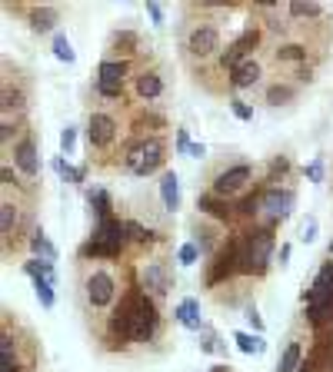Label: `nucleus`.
I'll return each mask as SVG.
<instances>
[{
    "label": "nucleus",
    "mask_w": 333,
    "mask_h": 372,
    "mask_svg": "<svg viewBox=\"0 0 333 372\" xmlns=\"http://www.w3.org/2000/svg\"><path fill=\"white\" fill-rule=\"evenodd\" d=\"M127 246V223L121 220H100L93 229V239L80 250V256H121V250Z\"/></svg>",
    "instance_id": "1"
},
{
    "label": "nucleus",
    "mask_w": 333,
    "mask_h": 372,
    "mask_svg": "<svg viewBox=\"0 0 333 372\" xmlns=\"http://www.w3.org/2000/svg\"><path fill=\"white\" fill-rule=\"evenodd\" d=\"M307 313L313 323H323L333 316V263H323V269L317 273V280L307 293Z\"/></svg>",
    "instance_id": "2"
},
{
    "label": "nucleus",
    "mask_w": 333,
    "mask_h": 372,
    "mask_svg": "<svg viewBox=\"0 0 333 372\" xmlns=\"http://www.w3.org/2000/svg\"><path fill=\"white\" fill-rule=\"evenodd\" d=\"M273 236L270 229H257L240 243V273H263L270 263Z\"/></svg>",
    "instance_id": "3"
},
{
    "label": "nucleus",
    "mask_w": 333,
    "mask_h": 372,
    "mask_svg": "<svg viewBox=\"0 0 333 372\" xmlns=\"http://www.w3.org/2000/svg\"><path fill=\"white\" fill-rule=\"evenodd\" d=\"M160 326V316H157V306H153L147 296H137L134 306V329H130V339L137 343H150L153 332Z\"/></svg>",
    "instance_id": "4"
},
{
    "label": "nucleus",
    "mask_w": 333,
    "mask_h": 372,
    "mask_svg": "<svg viewBox=\"0 0 333 372\" xmlns=\"http://www.w3.org/2000/svg\"><path fill=\"white\" fill-rule=\"evenodd\" d=\"M114 296H117L114 276L107 269H93L91 276H87V302H91L93 309H104V306L114 302Z\"/></svg>",
    "instance_id": "5"
},
{
    "label": "nucleus",
    "mask_w": 333,
    "mask_h": 372,
    "mask_svg": "<svg viewBox=\"0 0 333 372\" xmlns=\"http://www.w3.org/2000/svg\"><path fill=\"white\" fill-rule=\"evenodd\" d=\"M293 203H297V196H293V190H280V186H267L263 193H260V209L270 216L273 223L277 220H287L290 209H293Z\"/></svg>",
    "instance_id": "6"
},
{
    "label": "nucleus",
    "mask_w": 333,
    "mask_h": 372,
    "mask_svg": "<svg viewBox=\"0 0 333 372\" xmlns=\"http://www.w3.org/2000/svg\"><path fill=\"white\" fill-rule=\"evenodd\" d=\"M27 276L33 280V289H37V299H40V306L50 309L54 306V263H40V259H33L27 263Z\"/></svg>",
    "instance_id": "7"
},
{
    "label": "nucleus",
    "mask_w": 333,
    "mask_h": 372,
    "mask_svg": "<svg viewBox=\"0 0 333 372\" xmlns=\"http://www.w3.org/2000/svg\"><path fill=\"white\" fill-rule=\"evenodd\" d=\"M187 50H190V57H213L217 50H220V33L207 24H197V27L187 33Z\"/></svg>",
    "instance_id": "8"
},
{
    "label": "nucleus",
    "mask_w": 333,
    "mask_h": 372,
    "mask_svg": "<svg viewBox=\"0 0 333 372\" xmlns=\"http://www.w3.org/2000/svg\"><path fill=\"white\" fill-rule=\"evenodd\" d=\"M123 76H127V63L123 60H104L100 70H97V90L104 97H121Z\"/></svg>",
    "instance_id": "9"
},
{
    "label": "nucleus",
    "mask_w": 333,
    "mask_h": 372,
    "mask_svg": "<svg viewBox=\"0 0 333 372\" xmlns=\"http://www.w3.org/2000/svg\"><path fill=\"white\" fill-rule=\"evenodd\" d=\"M87 140H91L93 149H107L114 140H117V123L107 113H91V123H87Z\"/></svg>",
    "instance_id": "10"
},
{
    "label": "nucleus",
    "mask_w": 333,
    "mask_h": 372,
    "mask_svg": "<svg viewBox=\"0 0 333 372\" xmlns=\"http://www.w3.org/2000/svg\"><path fill=\"white\" fill-rule=\"evenodd\" d=\"M233 273H240V243H230L227 250L217 256L213 269L207 273V283L217 286V283H224V280H230Z\"/></svg>",
    "instance_id": "11"
},
{
    "label": "nucleus",
    "mask_w": 333,
    "mask_h": 372,
    "mask_svg": "<svg viewBox=\"0 0 333 372\" xmlns=\"http://www.w3.org/2000/svg\"><path fill=\"white\" fill-rule=\"evenodd\" d=\"M250 166L247 163H237V166H230V170H224L220 177L213 179V196H230V193H237V190H243L247 183H250Z\"/></svg>",
    "instance_id": "12"
},
{
    "label": "nucleus",
    "mask_w": 333,
    "mask_h": 372,
    "mask_svg": "<svg viewBox=\"0 0 333 372\" xmlns=\"http://www.w3.org/2000/svg\"><path fill=\"white\" fill-rule=\"evenodd\" d=\"M160 163H164V147H160V140H144V149H140V160H137L134 173L137 177H147V173H153Z\"/></svg>",
    "instance_id": "13"
},
{
    "label": "nucleus",
    "mask_w": 333,
    "mask_h": 372,
    "mask_svg": "<svg viewBox=\"0 0 333 372\" xmlns=\"http://www.w3.org/2000/svg\"><path fill=\"white\" fill-rule=\"evenodd\" d=\"M260 76H263V67H260L254 57H247L237 70H230V87H233V90H247V87H254Z\"/></svg>",
    "instance_id": "14"
},
{
    "label": "nucleus",
    "mask_w": 333,
    "mask_h": 372,
    "mask_svg": "<svg viewBox=\"0 0 333 372\" xmlns=\"http://www.w3.org/2000/svg\"><path fill=\"white\" fill-rule=\"evenodd\" d=\"M14 163L20 166V173H24V177H37V173H40V160H37V147H33V140L17 143L14 147Z\"/></svg>",
    "instance_id": "15"
},
{
    "label": "nucleus",
    "mask_w": 333,
    "mask_h": 372,
    "mask_svg": "<svg viewBox=\"0 0 333 372\" xmlns=\"http://www.w3.org/2000/svg\"><path fill=\"white\" fill-rule=\"evenodd\" d=\"M160 200H164V209H180V179L177 173H164L160 177Z\"/></svg>",
    "instance_id": "16"
},
{
    "label": "nucleus",
    "mask_w": 333,
    "mask_h": 372,
    "mask_svg": "<svg viewBox=\"0 0 333 372\" xmlns=\"http://www.w3.org/2000/svg\"><path fill=\"white\" fill-rule=\"evenodd\" d=\"M177 323H180V326H187V329H194V332H197L200 326H203V319H200V302L197 299H180V302H177Z\"/></svg>",
    "instance_id": "17"
},
{
    "label": "nucleus",
    "mask_w": 333,
    "mask_h": 372,
    "mask_svg": "<svg viewBox=\"0 0 333 372\" xmlns=\"http://www.w3.org/2000/svg\"><path fill=\"white\" fill-rule=\"evenodd\" d=\"M164 93V80L157 70H144V74L137 76V97H144V100H153V97H160Z\"/></svg>",
    "instance_id": "18"
},
{
    "label": "nucleus",
    "mask_w": 333,
    "mask_h": 372,
    "mask_svg": "<svg viewBox=\"0 0 333 372\" xmlns=\"http://www.w3.org/2000/svg\"><path fill=\"white\" fill-rule=\"evenodd\" d=\"M144 283H147V289H150V293H157V296H164L166 289H170L166 269L160 266V263H150V266L144 269Z\"/></svg>",
    "instance_id": "19"
},
{
    "label": "nucleus",
    "mask_w": 333,
    "mask_h": 372,
    "mask_svg": "<svg viewBox=\"0 0 333 372\" xmlns=\"http://www.w3.org/2000/svg\"><path fill=\"white\" fill-rule=\"evenodd\" d=\"M197 209H200V213H207V216H213V220H230V207L220 200V196H213V193L200 196Z\"/></svg>",
    "instance_id": "20"
},
{
    "label": "nucleus",
    "mask_w": 333,
    "mask_h": 372,
    "mask_svg": "<svg viewBox=\"0 0 333 372\" xmlns=\"http://www.w3.org/2000/svg\"><path fill=\"white\" fill-rule=\"evenodd\" d=\"M300 359H303L300 343H287L284 356H280V362H277V372H297V369H303Z\"/></svg>",
    "instance_id": "21"
},
{
    "label": "nucleus",
    "mask_w": 333,
    "mask_h": 372,
    "mask_svg": "<svg viewBox=\"0 0 333 372\" xmlns=\"http://www.w3.org/2000/svg\"><path fill=\"white\" fill-rule=\"evenodd\" d=\"M31 250L40 256L44 263H54V259H57V246H54V243H50V239H47L40 229H37V233L31 236Z\"/></svg>",
    "instance_id": "22"
},
{
    "label": "nucleus",
    "mask_w": 333,
    "mask_h": 372,
    "mask_svg": "<svg viewBox=\"0 0 333 372\" xmlns=\"http://www.w3.org/2000/svg\"><path fill=\"white\" fill-rule=\"evenodd\" d=\"M54 24H57V10H54V7H37L31 14V27L37 30V33H47Z\"/></svg>",
    "instance_id": "23"
},
{
    "label": "nucleus",
    "mask_w": 333,
    "mask_h": 372,
    "mask_svg": "<svg viewBox=\"0 0 333 372\" xmlns=\"http://www.w3.org/2000/svg\"><path fill=\"white\" fill-rule=\"evenodd\" d=\"M233 343L240 346V353L254 356V353H263V336H250V332H233Z\"/></svg>",
    "instance_id": "24"
},
{
    "label": "nucleus",
    "mask_w": 333,
    "mask_h": 372,
    "mask_svg": "<svg viewBox=\"0 0 333 372\" xmlns=\"http://www.w3.org/2000/svg\"><path fill=\"white\" fill-rule=\"evenodd\" d=\"M54 170H57L67 183H84V177H87V170H84V166H77V170H74V166L67 163L63 156H57V160H54Z\"/></svg>",
    "instance_id": "25"
},
{
    "label": "nucleus",
    "mask_w": 333,
    "mask_h": 372,
    "mask_svg": "<svg viewBox=\"0 0 333 372\" xmlns=\"http://www.w3.org/2000/svg\"><path fill=\"white\" fill-rule=\"evenodd\" d=\"M293 93H297V90L287 87V83H273V87L267 90V104H270V106L290 104V100H293Z\"/></svg>",
    "instance_id": "26"
},
{
    "label": "nucleus",
    "mask_w": 333,
    "mask_h": 372,
    "mask_svg": "<svg viewBox=\"0 0 333 372\" xmlns=\"http://www.w3.org/2000/svg\"><path fill=\"white\" fill-rule=\"evenodd\" d=\"M14 226H17V207L14 203H3V207H0V233H3V236H10V233H14Z\"/></svg>",
    "instance_id": "27"
},
{
    "label": "nucleus",
    "mask_w": 333,
    "mask_h": 372,
    "mask_svg": "<svg viewBox=\"0 0 333 372\" xmlns=\"http://www.w3.org/2000/svg\"><path fill=\"white\" fill-rule=\"evenodd\" d=\"M277 60H290V63L307 60V47H303V44H284V47H277Z\"/></svg>",
    "instance_id": "28"
},
{
    "label": "nucleus",
    "mask_w": 333,
    "mask_h": 372,
    "mask_svg": "<svg viewBox=\"0 0 333 372\" xmlns=\"http://www.w3.org/2000/svg\"><path fill=\"white\" fill-rule=\"evenodd\" d=\"M54 57L63 60V63H74V47H70V40H67L63 33L54 37Z\"/></svg>",
    "instance_id": "29"
},
{
    "label": "nucleus",
    "mask_w": 333,
    "mask_h": 372,
    "mask_svg": "<svg viewBox=\"0 0 333 372\" xmlns=\"http://www.w3.org/2000/svg\"><path fill=\"white\" fill-rule=\"evenodd\" d=\"M114 47H121L123 54H134L137 33H130V30H121V33H114Z\"/></svg>",
    "instance_id": "30"
},
{
    "label": "nucleus",
    "mask_w": 333,
    "mask_h": 372,
    "mask_svg": "<svg viewBox=\"0 0 333 372\" xmlns=\"http://www.w3.org/2000/svg\"><path fill=\"white\" fill-rule=\"evenodd\" d=\"M91 203H97V216H100V220H110V196H107L104 190L91 193Z\"/></svg>",
    "instance_id": "31"
},
{
    "label": "nucleus",
    "mask_w": 333,
    "mask_h": 372,
    "mask_svg": "<svg viewBox=\"0 0 333 372\" xmlns=\"http://www.w3.org/2000/svg\"><path fill=\"white\" fill-rule=\"evenodd\" d=\"M197 256H200L197 243H183L180 253H177V259H180V266H194V263H197Z\"/></svg>",
    "instance_id": "32"
},
{
    "label": "nucleus",
    "mask_w": 333,
    "mask_h": 372,
    "mask_svg": "<svg viewBox=\"0 0 333 372\" xmlns=\"http://www.w3.org/2000/svg\"><path fill=\"white\" fill-rule=\"evenodd\" d=\"M127 239H134V243H147V239H150V233L137 223V220H127Z\"/></svg>",
    "instance_id": "33"
},
{
    "label": "nucleus",
    "mask_w": 333,
    "mask_h": 372,
    "mask_svg": "<svg viewBox=\"0 0 333 372\" xmlns=\"http://www.w3.org/2000/svg\"><path fill=\"white\" fill-rule=\"evenodd\" d=\"M323 7L320 3H290V14L293 17H317Z\"/></svg>",
    "instance_id": "34"
},
{
    "label": "nucleus",
    "mask_w": 333,
    "mask_h": 372,
    "mask_svg": "<svg viewBox=\"0 0 333 372\" xmlns=\"http://www.w3.org/2000/svg\"><path fill=\"white\" fill-rule=\"evenodd\" d=\"M230 110H233V117L237 120H254V106H247L243 100H237V97L230 100Z\"/></svg>",
    "instance_id": "35"
},
{
    "label": "nucleus",
    "mask_w": 333,
    "mask_h": 372,
    "mask_svg": "<svg viewBox=\"0 0 333 372\" xmlns=\"http://www.w3.org/2000/svg\"><path fill=\"white\" fill-rule=\"evenodd\" d=\"M74 143H77V130H74V127H67V130L61 134V149L67 153V156H70V149H74Z\"/></svg>",
    "instance_id": "36"
},
{
    "label": "nucleus",
    "mask_w": 333,
    "mask_h": 372,
    "mask_svg": "<svg viewBox=\"0 0 333 372\" xmlns=\"http://www.w3.org/2000/svg\"><path fill=\"white\" fill-rule=\"evenodd\" d=\"M303 243H313V239H317V220H313V216H307V223H303Z\"/></svg>",
    "instance_id": "37"
},
{
    "label": "nucleus",
    "mask_w": 333,
    "mask_h": 372,
    "mask_svg": "<svg viewBox=\"0 0 333 372\" xmlns=\"http://www.w3.org/2000/svg\"><path fill=\"white\" fill-rule=\"evenodd\" d=\"M307 177L313 179V183H320L323 179V160H313V163L307 166Z\"/></svg>",
    "instance_id": "38"
},
{
    "label": "nucleus",
    "mask_w": 333,
    "mask_h": 372,
    "mask_svg": "<svg viewBox=\"0 0 333 372\" xmlns=\"http://www.w3.org/2000/svg\"><path fill=\"white\" fill-rule=\"evenodd\" d=\"M147 14H150V20L157 24V27L164 24V7H160V3H147Z\"/></svg>",
    "instance_id": "39"
},
{
    "label": "nucleus",
    "mask_w": 333,
    "mask_h": 372,
    "mask_svg": "<svg viewBox=\"0 0 333 372\" xmlns=\"http://www.w3.org/2000/svg\"><path fill=\"white\" fill-rule=\"evenodd\" d=\"M190 147H194V143H190L187 130H177V149H180V153H190Z\"/></svg>",
    "instance_id": "40"
},
{
    "label": "nucleus",
    "mask_w": 333,
    "mask_h": 372,
    "mask_svg": "<svg viewBox=\"0 0 333 372\" xmlns=\"http://www.w3.org/2000/svg\"><path fill=\"white\" fill-rule=\"evenodd\" d=\"M247 323H250V326L257 329V336H260V332H263V319H260V316H257V309H247Z\"/></svg>",
    "instance_id": "41"
},
{
    "label": "nucleus",
    "mask_w": 333,
    "mask_h": 372,
    "mask_svg": "<svg viewBox=\"0 0 333 372\" xmlns=\"http://www.w3.org/2000/svg\"><path fill=\"white\" fill-rule=\"evenodd\" d=\"M270 170H273V173H287V170H290V160H287V156H277V160L270 163Z\"/></svg>",
    "instance_id": "42"
},
{
    "label": "nucleus",
    "mask_w": 333,
    "mask_h": 372,
    "mask_svg": "<svg viewBox=\"0 0 333 372\" xmlns=\"http://www.w3.org/2000/svg\"><path fill=\"white\" fill-rule=\"evenodd\" d=\"M190 156H207V147H203V143H194V147H190Z\"/></svg>",
    "instance_id": "43"
},
{
    "label": "nucleus",
    "mask_w": 333,
    "mask_h": 372,
    "mask_svg": "<svg viewBox=\"0 0 333 372\" xmlns=\"http://www.w3.org/2000/svg\"><path fill=\"white\" fill-rule=\"evenodd\" d=\"M0 177H3V186H14V173H10L7 166H3V173H0Z\"/></svg>",
    "instance_id": "44"
},
{
    "label": "nucleus",
    "mask_w": 333,
    "mask_h": 372,
    "mask_svg": "<svg viewBox=\"0 0 333 372\" xmlns=\"http://www.w3.org/2000/svg\"><path fill=\"white\" fill-rule=\"evenodd\" d=\"M287 259H290V246H280V266H287Z\"/></svg>",
    "instance_id": "45"
},
{
    "label": "nucleus",
    "mask_w": 333,
    "mask_h": 372,
    "mask_svg": "<svg viewBox=\"0 0 333 372\" xmlns=\"http://www.w3.org/2000/svg\"><path fill=\"white\" fill-rule=\"evenodd\" d=\"M0 372H17V362H0Z\"/></svg>",
    "instance_id": "46"
},
{
    "label": "nucleus",
    "mask_w": 333,
    "mask_h": 372,
    "mask_svg": "<svg viewBox=\"0 0 333 372\" xmlns=\"http://www.w3.org/2000/svg\"><path fill=\"white\" fill-rule=\"evenodd\" d=\"M300 372H310V369H307V366H303V369H300Z\"/></svg>",
    "instance_id": "47"
},
{
    "label": "nucleus",
    "mask_w": 333,
    "mask_h": 372,
    "mask_svg": "<svg viewBox=\"0 0 333 372\" xmlns=\"http://www.w3.org/2000/svg\"><path fill=\"white\" fill-rule=\"evenodd\" d=\"M330 256H333V243H330Z\"/></svg>",
    "instance_id": "48"
}]
</instances>
